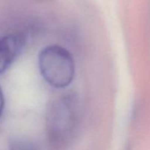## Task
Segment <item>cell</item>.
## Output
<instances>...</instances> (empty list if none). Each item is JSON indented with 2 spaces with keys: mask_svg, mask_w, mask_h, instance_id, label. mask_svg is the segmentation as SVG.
<instances>
[{
  "mask_svg": "<svg viewBox=\"0 0 150 150\" xmlns=\"http://www.w3.org/2000/svg\"><path fill=\"white\" fill-rule=\"evenodd\" d=\"M38 65L44 79L57 89L67 87L74 79L76 67L73 56L60 45H50L42 48Z\"/></svg>",
  "mask_w": 150,
  "mask_h": 150,
  "instance_id": "cell-1",
  "label": "cell"
},
{
  "mask_svg": "<svg viewBox=\"0 0 150 150\" xmlns=\"http://www.w3.org/2000/svg\"><path fill=\"white\" fill-rule=\"evenodd\" d=\"M47 130L50 144L55 149L67 146L76 124V102L64 97L51 105L47 116Z\"/></svg>",
  "mask_w": 150,
  "mask_h": 150,
  "instance_id": "cell-2",
  "label": "cell"
},
{
  "mask_svg": "<svg viewBox=\"0 0 150 150\" xmlns=\"http://www.w3.org/2000/svg\"><path fill=\"white\" fill-rule=\"evenodd\" d=\"M24 45L25 38L21 34H9L0 38V75L13 64Z\"/></svg>",
  "mask_w": 150,
  "mask_h": 150,
  "instance_id": "cell-3",
  "label": "cell"
},
{
  "mask_svg": "<svg viewBox=\"0 0 150 150\" xmlns=\"http://www.w3.org/2000/svg\"><path fill=\"white\" fill-rule=\"evenodd\" d=\"M9 150H38L32 144L23 141H18L12 143Z\"/></svg>",
  "mask_w": 150,
  "mask_h": 150,
  "instance_id": "cell-4",
  "label": "cell"
},
{
  "mask_svg": "<svg viewBox=\"0 0 150 150\" xmlns=\"http://www.w3.org/2000/svg\"><path fill=\"white\" fill-rule=\"evenodd\" d=\"M4 94H3L2 89H1V86H0V117H1V114H2L3 110H4Z\"/></svg>",
  "mask_w": 150,
  "mask_h": 150,
  "instance_id": "cell-5",
  "label": "cell"
}]
</instances>
